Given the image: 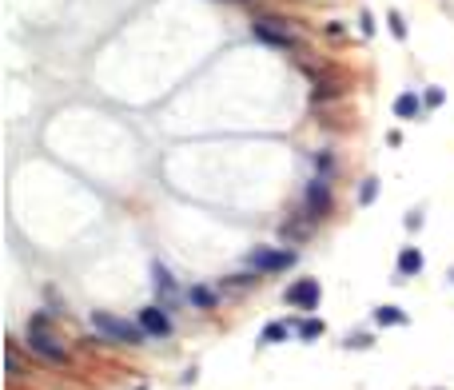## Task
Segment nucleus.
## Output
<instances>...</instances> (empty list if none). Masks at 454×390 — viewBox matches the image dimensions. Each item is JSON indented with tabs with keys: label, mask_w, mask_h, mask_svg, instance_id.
Returning <instances> with one entry per match:
<instances>
[{
	"label": "nucleus",
	"mask_w": 454,
	"mask_h": 390,
	"mask_svg": "<svg viewBox=\"0 0 454 390\" xmlns=\"http://www.w3.org/2000/svg\"><path fill=\"white\" fill-rule=\"evenodd\" d=\"M88 327L96 330L100 339L128 342V347H140V342L148 339L140 323H128V319H120V315H112V310H92V315H88Z\"/></svg>",
	"instance_id": "f257e3e1"
},
{
	"label": "nucleus",
	"mask_w": 454,
	"mask_h": 390,
	"mask_svg": "<svg viewBox=\"0 0 454 390\" xmlns=\"http://www.w3.org/2000/svg\"><path fill=\"white\" fill-rule=\"evenodd\" d=\"M24 342H28V350H36L44 362H56V367H64V362H68V347H64L56 335H48V330H44V315H36V319H32V330H28V339H24Z\"/></svg>",
	"instance_id": "f03ea898"
},
{
	"label": "nucleus",
	"mask_w": 454,
	"mask_h": 390,
	"mask_svg": "<svg viewBox=\"0 0 454 390\" xmlns=\"http://www.w3.org/2000/svg\"><path fill=\"white\" fill-rule=\"evenodd\" d=\"M252 32L259 36L263 44H275V48H295L291 28H287L283 21H275V16H263V21H255V24H252Z\"/></svg>",
	"instance_id": "7ed1b4c3"
},
{
	"label": "nucleus",
	"mask_w": 454,
	"mask_h": 390,
	"mask_svg": "<svg viewBox=\"0 0 454 390\" xmlns=\"http://www.w3.org/2000/svg\"><path fill=\"white\" fill-rule=\"evenodd\" d=\"M287 307H299V310H311V307H319V299H323V287H319V279H299V283H291L287 287Z\"/></svg>",
	"instance_id": "20e7f679"
},
{
	"label": "nucleus",
	"mask_w": 454,
	"mask_h": 390,
	"mask_svg": "<svg viewBox=\"0 0 454 390\" xmlns=\"http://www.w3.org/2000/svg\"><path fill=\"white\" fill-rule=\"evenodd\" d=\"M140 327H144L148 339H168V335H172V319H168L160 307H144L140 310Z\"/></svg>",
	"instance_id": "39448f33"
},
{
	"label": "nucleus",
	"mask_w": 454,
	"mask_h": 390,
	"mask_svg": "<svg viewBox=\"0 0 454 390\" xmlns=\"http://www.w3.org/2000/svg\"><path fill=\"white\" fill-rule=\"evenodd\" d=\"M247 263H252L255 271H283L295 263V251H252Z\"/></svg>",
	"instance_id": "423d86ee"
},
{
	"label": "nucleus",
	"mask_w": 454,
	"mask_h": 390,
	"mask_svg": "<svg viewBox=\"0 0 454 390\" xmlns=\"http://www.w3.org/2000/svg\"><path fill=\"white\" fill-rule=\"evenodd\" d=\"M307 203H311V215H327L331 211V188H327L323 175H315V183L307 188Z\"/></svg>",
	"instance_id": "0eeeda50"
},
{
	"label": "nucleus",
	"mask_w": 454,
	"mask_h": 390,
	"mask_svg": "<svg viewBox=\"0 0 454 390\" xmlns=\"http://www.w3.org/2000/svg\"><path fill=\"white\" fill-rule=\"evenodd\" d=\"M394 116H399V120H418V116H423V100H418L414 92L394 96Z\"/></svg>",
	"instance_id": "6e6552de"
},
{
	"label": "nucleus",
	"mask_w": 454,
	"mask_h": 390,
	"mask_svg": "<svg viewBox=\"0 0 454 390\" xmlns=\"http://www.w3.org/2000/svg\"><path fill=\"white\" fill-rule=\"evenodd\" d=\"M418 271H423V251H418V247H403V251H399V279L418 275Z\"/></svg>",
	"instance_id": "1a4fd4ad"
},
{
	"label": "nucleus",
	"mask_w": 454,
	"mask_h": 390,
	"mask_svg": "<svg viewBox=\"0 0 454 390\" xmlns=\"http://www.w3.org/2000/svg\"><path fill=\"white\" fill-rule=\"evenodd\" d=\"M374 323H379V327H403V323H406V310L391 307V303H387V307H374Z\"/></svg>",
	"instance_id": "9d476101"
},
{
	"label": "nucleus",
	"mask_w": 454,
	"mask_h": 390,
	"mask_svg": "<svg viewBox=\"0 0 454 390\" xmlns=\"http://www.w3.org/2000/svg\"><path fill=\"white\" fill-rule=\"evenodd\" d=\"M287 335H291V327H287V323H279V319H275V323H267V327H263L259 342H263V347H275V342H283V339H287Z\"/></svg>",
	"instance_id": "9b49d317"
},
{
	"label": "nucleus",
	"mask_w": 454,
	"mask_h": 390,
	"mask_svg": "<svg viewBox=\"0 0 454 390\" xmlns=\"http://www.w3.org/2000/svg\"><path fill=\"white\" fill-rule=\"evenodd\" d=\"M151 283L160 287V295H163V299H175V283H172V275H168V271H163L160 263L151 267Z\"/></svg>",
	"instance_id": "f8f14e48"
},
{
	"label": "nucleus",
	"mask_w": 454,
	"mask_h": 390,
	"mask_svg": "<svg viewBox=\"0 0 454 390\" xmlns=\"http://www.w3.org/2000/svg\"><path fill=\"white\" fill-rule=\"evenodd\" d=\"M188 303L200 307V310H212L215 307V291L212 287H192V291H188Z\"/></svg>",
	"instance_id": "ddd939ff"
},
{
	"label": "nucleus",
	"mask_w": 454,
	"mask_h": 390,
	"mask_svg": "<svg viewBox=\"0 0 454 390\" xmlns=\"http://www.w3.org/2000/svg\"><path fill=\"white\" fill-rule=\"evenodd\" d=\"M299 335H303L307 342H315L319 335H323V323H319V319H303V323H299Z\"/></svg>",
	"instance_id": "4468645a"
},
{
	"label": "nucleus",
	"mask_w": 454,
	"mask_h": 390,
	"mask_svg": "<svg viewBox=\"0 0 454 390\" xmlns=\"http://www.w3.org/2000/svg\"><path fill=\"white\" fill-rule=\"evenodd\" d=\"M387 21H391L394 40H403V36H406V24H403V16H399V12H387Z\"/></svg>",
	"instance_id": "2eb2a0df"
},
{
	"label": "nucleus",
	"mask_w": 454,
	"mask_h": 390,
	"mask_svg": "<svg viewBox=\"0 0 454 390\" xmlns=\"http://www.w3.org/2000/svg\"><path fill=\"white\" fill-rule=\"evenodd\" d=\"M374 191H379V180H367L363 188H359V200H363V203H371V200H374Z\"/></svg>",
	"instance_id": "dca6fc26"
},
{
	"label": "nucleus",
	"mask_w": 454,
	"mask_h": 390,
	"mask_svg": "<svg viewBox=\"0 0 454 390\" xmlns=\"http://www.w3.org/2000/svg\"><path fill=\"white\" fill-rule=\"evenodd\" d=\"M443 100H446L443 88H426V96H423V104H431V108H434V104H443Z\"/></svg>",
	"instance_id": "f3484780"
}]
</instances>
